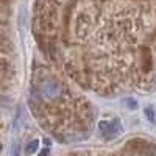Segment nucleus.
Segmentation results:
<instances>
[{
  "instance_id": "f257e3e1",
  "label": "nucleus",
  "mask_w": 156,
  "mask_h": 156,
  "mask_svg": "<svg viewBox=\"0 0 156 156\" xmlns=\"http://www.w3.org/2000/svg\"><path fill=\"white\" fill-rule=\"evenodd\" d=\"M41 92L44 94V97L47 98H55L61 94V86L58 81L55 80H47L42 86H41Z\"/></svg>"
},
{
  "instance_id": "f03ea898",
  "label": "nucleus",
  "mask_w": 156,
  "mask_h": 156,
  "mask_svg": "<svg viewBox=\"0 0 156 156\" xmlns=\"http://www.w3.org/2000/svg\"><path fill=\"white\" fill-rule=\"evenodd\" d=\"M117 123V120L114 122H108V120H101L98 123V129H100V134L103 137H111L120 133V129H114V125Z\"/></svg>"
},
{
  "instance_id": "7ed1b4c3",
  "label": "nucleus",
  "mask_w": 156,
  "mask_h": 156,
  "mask_svg": "<svg viewBox=\"0 0 156 156\" xmlns=\"http://www.w3.org/2000/svg\"><path fill=\"white\" fill-rule=\"evenodd\" d=\"M145 117L147 120H150L151 123H156V106H147L145 108Z\"/></svg>"
},
{
  "instance_id": "20e7f679",
  "label": "nucleus",
  "mask_w": 156,
  "mask_h": 156,
  "mask_svg": "<svg viewBox=\"0 0 156 156\" xmlns=\"http://www.w3.org/2000/svg\"><path fill=\"white\" fill-rule=\"evenodd\" d=\"M37 147H39V140L34 139V140L28 142V144L25 145V153H27V154H33V153L37 151Z\"/></svg>"
},
{
  "instance_id": "39448f33",
  "label": "nucleus",
  "mask_w": 156,
  "mask_h": 156,
  "mask_svg": "<svg viewBox=\"0 0 156 156\" xmlns=\"http://www.w3.org/2000/svg\"><path fill=\"white\" fill-rule=\"evenodd\" d=\"M9 6V0H0V12H5Z\"/></svg>"
},
{
  "instance_id": "423d86ee",
  "label": "nucleus",
  "mask_w": 156,
  "mask_h": 156,
  "mask_svg": "<svg viewBox=\"0 0 156 156\" xmlns=\"http://www.w3.org/2000/svg\"><path fill=\"white\" fill-rule=\"evenodd\" d=\"M48 154V150L45 148V150H42V153H41V156H47Z\"/></svg>"
}]
</instances>
